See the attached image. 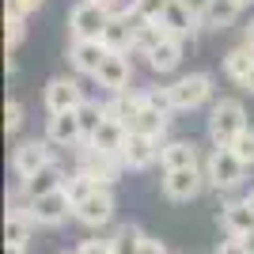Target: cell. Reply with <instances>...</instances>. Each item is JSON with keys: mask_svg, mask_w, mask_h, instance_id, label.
I'll list each match as a JSON object with an SVG mask.
<instances>
[{"mask_svg": "<svg viewBox=\"0 0 254 254\" xmlns=\"http://www.w3.org/2000/svg\"><path fill=\"white\" fill-rule=\"evenodd\" d=\"M247 129V114H243V103L239 99H220L212 103L209 110V140L216 148H232L235 137Z\"/></svg>", "mask_w": 254, "mask_h": 254, "instance_id": "6da1fadb", "label": "cell"}, {"mask_svg": "<svg viewBox=\"0 0 254 254\" xmlns=\"http://www.w3.org/2000/svg\"><path fill=\"white\" fill-rule=\"evenodd\" d=\"M106 23H110V11L99 0H80L68 11V34H72V42H99Z\"/></svg>", "mask_w": 254, "mask_h": 254, "instance_id": "7a4b0ae2", "label": "cell"}, {"mask_svg": "<svg viewBox=\"0 0 254 254\" xmlns=\"http://www.w3.org/2000/svg\"><path fill=\"white\" fill-rule=\"evenodd\" d=\"M247 175V163L235 156L232 148H212V156L205 159V179L216 190H235Z\"/></svg>", "mask_w": 254, "mask_h": 254, "instance_id": "3957f363", "label": "cell"}, {"mask_svg": "<svg viewBox=\"0 0 254 254\" xmlns=\"http://www.w3.org/2000/svg\"><path fill=\"white\" fill-rule=\"evenodd\" d=\"M122 156H110V152H99V148H91V144H84V152H80V167L76 171H84L87 179L95 182V186H114L118 182V175H122Z\"/></svg>", "mask_w": 254, "mask_h": 254, "instance_id": "277c9868", "label": "cell"}, {"mask_svg": "<svg viewBox=\"0 0 254 254\" xmlns=\"http://www.w3.org/2000/svg\"><path fill=\"white\" fill-rule=\"evenodd\" d=\"M84 103H87V95L72 76H53L46 84V110L50 114H68V110H80Z\"/></svg>", "mask_w": 254, "mask_h": 254, "instance_id": "5b68a950", "label": "cell"}, {"mask_svg": "<svg viewBox=\"0 0 254 254\" xmlns=\"http://www.w3.org/2000/svg\"><path fill=\"white\" fill-rule=\"evenodd\" d=\"M50 163H57L53 159V148H50V140H23L19 148L11 152V167H15V175H19V182L23 179H31L34 171H42V167H50Z\"/></svg>", "mask_w": 254, "mask_h": 254, "instance_id": "8992f818", "label": "cell"}, {"mask_svg": "<svg viewBox=\"0 0 254 254\" xmlns=\"http://www.w3.org/2000/svg\"><path fill=\"white\" fill-rule=\"evenodd\" d=\"M205 171L201 167H186V171H163V193L171 201H193L205 190Z\"/></svg>", "mask_w": 254, "mask_h": 254, "instance_id": "52a82bcc", "label": "cell"}, {"mask_svg": "<svg viewBox=\"0 0 254 254\" xmlns=\"http://www.w3.org/2000/svg\"><path fill=\"white\" fill-rule=\"evenodd\" d=\"M171 95H175V106H179V110H193V106H201L205 99L212 95V76L209 72L179 76V80L171 84Z\"/></svg>", "mask_w": 254, "mask_h": 254, "instance_id": "ba28073f", "label": "cell"}, {"mask_svg": "<svg viewBox=\"0 0 254 254\" xmlns=\"http://www.w3.org/2000/svg\"><path fill=\"white\" fill-rule=\"evenodd\" d=\"M72 216L84 224V228H106V224L114 220V193L106 190V186H99V190L91 193L87 201L76 205Z\"/></svg>", "mask_w": 254, "mask_h": 254, "instance_id": "9c48e42d", "label": "cell"}, {"mask_svg": "<svg viewBox=\"0 0 254 254\" xmlns=\"http://www.w3.org/2000/svg\"><path fill=\"white\" fill-rule=\"evenodd\" d=\"M163 27H167V34H171V38H179V42L193 38V34H197V27H201L197 8H193L190 0H171L167 11H163Z\"/></svg>", "mask_w": 254, "mask_h": 254, "instance_id": "30bf717a", "label": "cell"}, {"mask_svg": "<svg viewBox=\"0 0 254 254\" xmlns=\"http://www.w3.org/2000/svg\"><path fill=\"white\" fill-rule=\"evenodd\" d=\"M64 182H68L64 167H61V163H50V167L34 171L31 179H23V182H19V193L27 197V201H38V197H46V193L64 190Z\"/></svg>", "mask_w": 254, "mask_h": 254, "instance_id": "8fae6325", "label": "cell"}, {"mask_svg": "<svg viewBox=\"0 0 254 254\" xmlns=\"http://www.w3.org/2000/svg\"><path fill=\"white\" fill-rule=\"evenodd\" d=\"M140 110H144V91H129V87L103 103V114L110 118V122H118V126H126V129H133V122L140 118Z\"/></svg>", "mask_w": 254, "mask_h": 254, "instance_id": "7c38bea8", "label": "cell"}, {"mask_svg": "<svg viewBox=\"0 0 254 254\" xmlns=\"http://www.w3.org/2000/svg\"><path fill=\"white\" fill-rule=\"evenodd\" d=\"M159 148H163L159 140L144 137V133H129L126 144H122V163H126L129 171H144L159 159Z\"/></svg>", "mask_w": 254, "mask_h": 254, "instance_id": "4fadbf2b", "label": "cell"}, {"mask_svg": "<svg viewBox=\"0 0 254 254\" xmlns=\"http://www.w3.org/2000/svg\"><path fill=\"white\" fill-rule=\"evenodd\" d=\"M68 212H72V201H68V193L57 190V193H46L38 201H31V216L38 228H57V224L68 220Z\"/></svg>", "mask_w": 254, "mask_h": 254, "instance_id": "5bb4252c", "label": "cell"}, {"mask_svg": "<svg viewBox=\"0 0 254 254\" xmlns=\"http://www.w3.org/2000/svg\"><path fill=\"white\" fill-rule=\"evenodd\" d=\"M129 76H133L129 53H110V57L103 61V68L95 72V84L106 87L110 95H118V91H126V87H129Z\"/></svg>", "mask_w": 254, "mask_h": 254, "instance_id": "9a60e30c", "label": "cell"}, {"mask_svg": "<svg viewBox=\"0 0 254 254\" xmlns=\"http://www.w3.org/2000/svg\"><path fill=\"white\" fill-rule=\"evenodd\" d=\"M46 140H50V144H57V148H76V144H84V129H80L76 110H68V114H50Z\"/></svg>", "mask_w": 254, "mask_h": 254, "instance_id": "2e32d148", "label": "cell"}, {"mask_svg": "<svg viewBox=\"0 0 254 254\" xmlns=\"http://www.w3.org/2000/svg\"><path fill=\"white\" fill-rule=\"evenodd\" d=\"M106 57H110V53H106L103 42H72L68 46V61H72V68L80 76H95Z\"/></svg>", "mask_w": 254, "mask_h": 254, "instance_id": "e0dca14e", "label": "cell"}, {"mask_svg": "<svg viewBox=\"0 0 254 254\" xmlns=\"http://www.w3.org/2000/svg\"><path fill=\"white\" fill-rule=\"evenodd\" d=\"M239 4L235 0H201V8H197V19H201L205 31H224V27H232L235 15H239Z\"/></svg>", "mask_w": 254, "mask_h": 254, "instance_id": "ac0fdd59", "label": "cell"}, {"mask_svg": "<svg viewBox=\"0 0 254 254\" xmlns=\"http://www.w3.org/2000/svg\"><path fill=\"white\" fill-rule=\"evenodd\" d=\"M220 224H224V232L232 235V239H243V235H251L254 232V209L247 205V197L243 201H228L220 209Z\"/></svg>", "mask_w": 254, "mask_h": 254, "instance_id": "d6986e66", "label": "cell"}, {"mask_svg": "<svg viewBox=\"0 0 254 254\" xmlns=\"http://www.w3.org/2000/svg\"><path fill=\"white\" fill-rule=\"evenodd\" d=\"M159 167L163 171L197 167V144H193V140H167V144L159 148Z\"/></svg>", "mask_w": 254, "mask_h": 254, "instance_id": "ffe728a7", "label": "cell"}, {"mask_svg": "<svg viewBox=\"0 0 254 254\" xmlns=\"http://www.w3.org/2000/svg\"><path fill=\"white\" fill-rule=\"evenodd\" d=\"M133 31H137V19H110L99 42L106 46V53H133Z\"/></svg>", "mask_w": 254, "mask_h": 254, "instance_id": "44dd1931", "label": "cell"}, {"mask_svg": "<svg viewBox=\"0 0 254 254\" xmlns=\"http://www.w3.org/2000/svg\"><path fill=\"white\" fill-rule=\"evenodd\" d=\"M126 137H129V129L106 118L103 126L95 129V137L87 140V144H91V148H99V152H110V156H122V144H126Z\"/></svg>", "mask_w": 254, "mask_h": 254, "instance_id": "7402d4cb", "label": "cell"}, {"mask_svg": "<svg viewBox=\"0 0 254 254\" xmlns=\"http://www.w3.org/2000/svg\"><path fill=\"white\" fill-rule=\"evenodd\" d=\"M167 38H171V34H167V27H163V23H137V31H133V53L148 57V53L159 50Z\"/></svg>", "mask_w": 254, "mask_h": 254, "instance_id": "603a6c76", "label": "cell"}, {"mask_svg": "<svg viewBox=\"0 0 254 254\" xmlns=\"http://www.w3.org/2000/svg\"><path fill=\"white\" fill-rule=\"evenodd\" d=\"M224 72L232 76L235 84H243L247 76L254 72V46H235V50H228L224 53Z\"/></svg>", "mask_w": 254, "mask_h": 254, "instance_id": "cb8c5ba5", "label": "cell"}, {"mask_svg": "<svg viewBox=\"0 0 254 254\" xmlns=\"http://www.w3.org/2000/svg\"><path fill=\"white\" fill-rule=\"evenodd\" d=\"M182 46H186V42H179V38H167L159 50H152V53H148L152 72H171V68H179V61H182Z\"/></svg>", "mask_w": 254, "mask_h": 254, "instance_id": "d4e9b609", "label": "cell"}, {"mask_svg": "<svg viewBox=\"0 0 254 254\" xmlns=\"http://www.w3.org/2000/svg\"><path fill=\"white\" fill-rule=\"evenodd\" d=\"M167 126H171V118H167V114H159V110L144 106V110H140V118L133 122V129H129V133H144V137H152V140H163Z\"/></svg>", "mask_w": 254, "mask_h": 254, "instance_id": "484cf974", "label": "cell"}, {"mask_svg": "<svg viewBox=\"0 0 254 254\" xmlns=\"http://www.w3.org/2000/svg\"><path fill=\"white\" fill-rule=\"evenodd\" d=\"M110 239H114V254H140V247H144V239H148V235L140 232L137 224H122Z\"/></svg>", "mask_w": 254, "mask_h": 254, "instance_id": "4316f807", "label": "cell"}, {"mask_svg": "<svg viewBox=\"0 0 254 254\" xmlns=\"http://www.w3.org/2000/svg\"><path fill=\"white\" fill-rule=\"evenodd\" d=\"M95 190H99V186L87 179L84 171H72V175H68V182H64V193H68V201H72V212H76V205L87 201V197H91Z\"/></svg>", "mask_w": 254, "mask_h": 254, "instance_id": "83f0119b", "label": "cell"}, {"mask_svg": "<svg viewBox=\"0 0 254 254\" xmlns=\"http://www.w3.org/2000/svg\"><path fill=\"white\" fill-rule=\"evenodd\" d=\"M76 118H80V129H84V144H87V140H91V137H95V129H99V126H103V122H106L103 106H99L95 99H87V103L80 106V110H76Z\"/></svg>", "mask_w": 254, "mask_h": 254, "instance_id": "f1b7e54d", "label": "cell"}, {"mask_svg": "<svg viewBox=\"0 0 254 254\" xmlns=\"http://www.w3.org/2000/svg\"><path fill=\"white\" fill-rule=\"evenodd\" d=\"M171 0H133V19L137 23H163Z\"/></svg>", "mask_w": 254, "mask_h": 254, "instance_id": "f546056e", "label": "cell"}, {"mask_svg": "<svg viewBox=\"0 0 254 254\" xmlns=\"http://www.w3.org/2000/svg\"><path fill=\"white\" fill-rule=\"evenodd\" d=\"M144 106H152V110H159V114H175L179 106H175V95H171V87H148L144 91Z\"/></svg>", "mask_w": 254, "mask_h": 254, "instance_id": "4dcf8cb0", "label": "cell"}, {"mask_svg": "<svg viewBox=\"0 0 254 254\" xmlns=\"http://www.w3.org/2000/svg\"><path fill=\"white\" fill-rule=\"evenodd\" d=\"M232 152L239 159H243L247 167H254V126H247L239 137H235V144H232Z\"/></svg>", "mask_w": 254, "mask_h": 254, "instance_id": "1f68e13d", "label": "cell"}, {"mask_svg": "<svg viewBox=\"0 0 254 254\" xmlns=\"http://www.w3.org/2000/svg\"><path fill=\"white\" fill-rule=\"evenodd\" d=\"M46 0H8L4 4V19H27L31 11H38Z\"/></svg>", "mask_w": 254, "mask_h": 254, "instance_id": "d6a6232c", "label": "cell"}, {"mask_svg": "<svg viewBox=\"0 0 254 254\" xmlns=\"http://www.w3.org/2000/svg\"><path fill=\"white\" fill-rule=\"evenodd\" d=\"M4 27H8V31H4V46H8V57H11L15 46L23 42V34H27V23L23 19H4Z\"/></svg>", "mask_w": 254, "mask_h": 254, "instance_id": "836d02e7", "label": "cell"}, {"mask_svg": "<svg viewBox=\"0 0 254 254\" xmlns=\"http://www.w3.org/2000/svg\"><path fill=\"white\" fill-rule=\"evenodd\" d=\"M76 254H114V239H84Z\"/></svg>", "mask_w": 254, "mask_h": 254, "instance_id": "e575fe53", "label": "cell"}, {"mask_svg": "<svg viewBox=\"0 0 254 254\" xmlns=\"http://www.w3.org/2000/svg\"><path fill=\"white\" fill-rule=\"evenodd\" d=\"M19 126H23V106L15 103V99H8V106H4V129H8V133H15Z\"/></svg>", "mask_w": 254, "mask_h": 254, "instance_id": "d590c367", "label": "cell"}, {"mask_svg": "<svg viewBox=\"0 0 254 254\" xmlns=\"http://www.w3.org/2000/svg\"><path fill=\"white\" fill-rule=\"evenodd\" d=\"M212 254H247V247H243V239H232V235H228V239H220V247Z\"/></svg>", "mask_w": 254, "mask_h": 254, "instance_id": "8d00e7d4", "label": "cell"}, {"mask_svg": "<svg viewBox=\"0 0 254 254\" xmlns=\"http://www.w3.org/2000/svg\"><path fill=\"white\" fill-rule=\"evenodd\" d=\"M140 254H171L167 247L159 243V239H144V247H140Z\"/></svg>", "mask_w": 254, "mask_h": 254, "instance_id": "74e56055", "label": "cell"}, {"mask_svg": "<svg viewBox=\"0 0 254 254\" xmlns=\"http://www.w3.org/2000/svg\"><path fill=\"white\" fill-rule=\"evenodd\" d=\"M4 254H27V247H11V243H4Z\"/></svg>", "mask_w": 254, "mask_h": 254, "instance_id": "f35d334b", "label": "cell"}, {"mask_svg": "<svg viewBox=\"0 0 254 254\" xmlns=\"http://www.w3.org/2000/svg\"><path fill=\"white\" fill-rule=\"evenodd\" d=\"M243 247H247V254H254V232H251V235H243Z\"/></svg>", "mask_w": 254, "mask_h": 254, "instance_id": "ab89813d", "label": "cell"}, {"mask_svg": "<svg viewBox=\"0 0 254 254\" xmlns=\"http://www.w3.org/2000/svg\"><path fill=\"white\" fill-rule=\"evenodd\" d=\"M243 87H247V91H251V95H254V72H251V76H247V80H243Z\"/></svg>", "mask_w": 254, "mask_h": 254, "instance_id": "60d3db41", "label": "cell"}, {"mask_svg": "<svg viewBox=\"0 0 254 254\" xmlns=\"http://www.w3.org/2000/svg\"><path fill=\"white\" fill-rule=\"evenodd\" d=\"M247 46H254V19H251V27H247Z\"/></svg>", "mask_w": 254, "mask_h": 254, "instance_id": "b9f144b4", "label": "cell"}, {"mask_svg": "<svg viewBox=\"0 0 254 254\" xmlns=\"http://www.w3.org/2000/svg\"><path fill=\"white\" fill-rule=\"evenodd\" d=\"M235 4H239V8H251V4H254V0H235Z\"/></svg>", "mask_w": 254, "mask_h": 254, "instance_id": "7bdbcfd3", "label": "cell"}, {"mask_svg": "<svg viewBox=\"0 0 254 254\" xmlns=\"http://www.w3.org/2000/svg\"><path fill=\"white\" fill-rule=\"evenodd\" d=\"M247 205H251V209H254V190H251V193H247Z\"/></svg>", "mask_w": 254, "mask_h": 254, "instance_id": "ee69618b", "label": "cell"}, {"mask_svg": "<svg viewBox=\"0 0 254 254\" xmlns=\"http://www.w3.org/2000/svg\"><path fill=\"white\" fill-rule=\"evenodd\" d=\"M61 254H76V251H61Z\"/></svg>", "mask_w": 254, "mask_h": 254, "instance_id": "f6af8a7d", "label": "cell"}, {"mask_svg": "<svg viewBox=\"0 0 254 254\" xmlns=\"http://www.w3.org/2000/svg\"><path fill=\"white\" fill-rule=\"evenodd\" d=\"M99 4H106V0H99Z\"/></svg>", "mask_w": 254, "mask_h": 254, "instance_id": "bcb514c9", "label": "cell"}]
</instances>
